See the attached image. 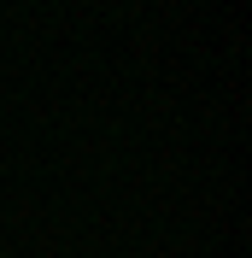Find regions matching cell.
I'll list each match as a JSON object with an SVG mask.
<instances>
[{"mask_svg": "<svg viewBox=\"0 0 252 258\" xmlns=\"http://www.w3.org/2000/svg\"><path fill=\"white\" fill-rule=\"evenodd\" d=\"M0 258H6V252H0Z\"/></svg>", "mask_w": 252, "mask_h": 258, "instance_id": "obj_1", "label": "cell"}]
</instances>
